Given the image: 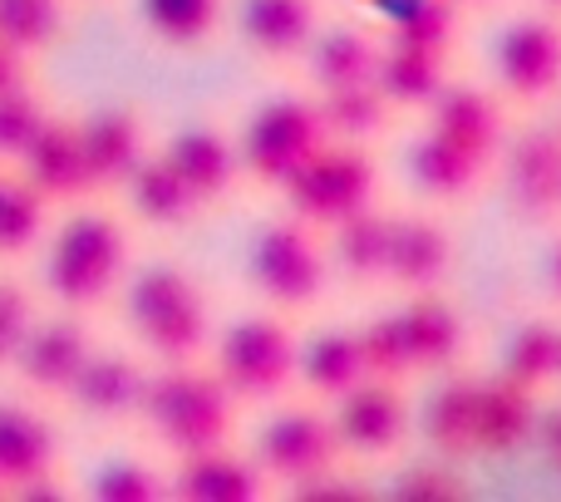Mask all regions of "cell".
I'll use <instances>...</instances> for the list:
<instances>
[{
    "label": "cell",
    "instance_id": "6da1fadb",
    "mask_svg": "<svg viewBox=\"0 0 561 502\" xmlns=\"http://www.w3.org/2000/svg\"><path fill=\"white\" fill-rule=\"evenodd\" d=\"M124 320L158 365H193L213 340L207 296L183 266H144L124 286Z\"/></svg>",
    "mask_w": 561,
    "mask_h": 502
},
{
    "label": "cell",
    "instance_id": "7a4b0ae2",
    "mask_svg": "<svg viewBox=\"0 0 561 502\" xmlns=\"http://www.w3.org/2000/svg\"><path fill=\"white\" fill-rule=\"evenodd\" d=\"M138 419L148 424V434L158 444L183 458V454H203V448H217L232 438L237 399L227 395V385L213 369L163 365L158 375H148Z\"/></svg>",
    "mask_w": 561,
    "mask_h": 502
},
{
    "label": "cell",
    "instance_id": "3957f363",
    "mask_svg": "<svg viewBox=\"0 0 561 502\" xmlns=\"http://www.w3.org/2000/svg\"><path fill=\"white\" fill-rule=\"evenodd\" d=\"M128 276V232L108 213H75L45 251V290L59 310H99Z\"/></svg>",
    "mask_w": 561,
    "mask_h": 502
},
{
    "label": "cell",
    "instance_id": "277c9868",
    "mask_svg": "<svg viewBox=\"0 0 561 502\" xmlns=\"http://www.w3.org/2000/svg\"><path fill=\"white\" fill-rule=\"evenodd\" d=\"M286 197L290 217L310 227H340L345 217L375 207L379 197V168L369 158L365 144H340V138H325L286 183L276 187Z\"/></svg>",
    "mask_w": 561,
    "mask_h": 502
},
{
    "label": "cell",
    "instance_id": "5b68a950",
    "mask_svg": "<svg viewBox=\"0 0 561 502\" xmlns=\"http://www.w3.org/2000/svg\"><path fill=\"white\" fill-rule=\"evenodd\" d=\"M247 276L256 296L276 310H310L320 306L330 281V256L320 247L316 227L300 217H276L252 237L247 251Z\"/></svg>",
    "mask_w": 561,
    "mask_h": 502
},
{
    "label": "cell",
    "instance_id": "8992f818",
    "mask_svg": "<svg viewBox=\"0 0 561 502\" xmlns=\"http://www.w3.org/2000/svg\"><path fill=\"white\" fill-rule=\"evenodd\" d=\"M213 375L237 404H272L296 379V340L276 316H242L217 340Z\"/></svg>",
    "mask_w": 561,
    "mask_h": 502
},
{
    "label": "cell",
    "instance_id": "52a82bcc",
    "mask_svg": "<svg viewBox=\"0 0 561 502\" xmlns=\"http://www.w3.org/2000/svg\"><path fill=\"white\" fill-rule=\"evenodd\" d=\"M325 138L330 134H325V118H320L316 99L280 94L247 118L237 158H242V173H252L262 187H280Z\"/></svg>",
    "mask_w": 561,
    "mask_h": 502
},
{
    "label": "cell",
    "instance_id": "ba28073f",
    "mask_svg": "<svg viewBox=\"0 0 561 502\" xmlns=\"http://www.w3.org/2000/svg\"><path fill=\"white\" fill-rule=\"evenodd\" d=\"M497 84L513 104H547L561 89V15H523L497 35Z\"/></svg>",
    "mask_w": 561,
    "mask_h": 502
},
{
    "label": "cell",
    "instance_id": "9c48e42d",
    "mask_svg": "<svg viewBox=\"0 0 561 502\" xmlns=\"http://www.w3.org/2000/svg\"><path fill=\"white\" fill-rule=\"evenodd\" d=\"M94 350V335H89L84 316L79 310H65V316L35 320L25 335V345L15 350L10 369L20 375V385L30 389L35 399H65L69 385H75L79 365Z\"/></svg>",
    "mask_w": 561,
    "mask_h": 502
},
{
    "label": "cell",
    "instance_id": "30bf717a",
    "mask_svg": "<svg viewBox=\"0 0 561 502\" xmlns=\"http://www.w3.org/2000/svg\"><path fill=\"white\" fill-rule=\"evenodd\" d=\"M256 464H262L266 478H276L286 488L325 474L330 464H340L335 419H325L320 409H280L272 424L262 429Z\"/></svg>",
    "mask_w": 561,
    "mask_h": 502
},
{
    "label": "cell",
    "instance_id": "8fae6325",
    "mask_svg": "<svg viewBox=\"0 0 561 502\" xmlns=\"http://www.w3.org/2000/svg\"><path fill=\"white\" fill-rule=\"evenodd\" d=\"M335 434L340 454L359 458H389L409 434V404L399 385L389 379H365L350 395L335 399Z\"/></svg>",
    "mask_w": 561,
    "mask_h": 502
},
{
    "label": "cell",
    "instance_id": "7c38bea8",
    "mask_svg": "<svg viewBox=\"0 0 561 502\" xmlns=\"http://www.w3.org/2000/svg\"><path fill=\"white\" fill-rule=\"evenodd\" d=\"M507 197L523 223H552L561 213V128H527L503 144Z\"/></svg>",
    "mask_w": 561,
    "mask_h": 502
},
{
    "label": "cell",
    "instance_id": "4fadbf2b",
    "mask_svg": "<svg viewBox=\"0 0 561 502\" xmlns=\"http://www.w3.org/2000/svg\"><path fill=\"white\" fill-rule=\"evenodd\" d=\"M15 173L45 197L49 207L55 203H84L94 197V178H89V163H84V148H79V128L75 118H45L30 148L20 153Z\"/></svg>",
    "mask_w": 561,
    "mask_h": 502
},
{
    "label": "cell",
    "instance_id": "5bb4252c",
    "mask_svg": "<svg viewBox=\"0 0 561 502\" xmlns=\"http://www.w3.org/2000/svg\"><path fill=\"white\" fill-rule=\"evenodd\" d=\"M424 114H428V128H434V134H444L448 144L473 153L483 168L497 163V153H503V144H507V109L497 104L488 89L448 79Z\"/></svg>",
    "mask_w": 561,
    "mask_h": 502
},
{
    "label": "cell",
    "instance_id": "9a60e30c",
    "mask_svg": "<svg viewBox=\"0 0 561 502\" xmlns=\"http://www.w3.org/2000/svg\"><path fill=\"white\" fill-rule=\"evenodd\" d=\"M144 385H148V369L128 350H89V360L79 365L65 399L89 424H128V419H138Z\"/></svg>",
    "mask_w": 561,
    "mask_h": 502
},
{
    "label": "cell",
    "instance_id": "2e32d148",
    "mask_svg": "<svg viewBox=\"0 0 561 502\" xmlns=\"http://www.w3.org/2000/svg\"><path fill=\"white\" fill-rule=\"evenodd\" d=\"M163 158L173 163V173L193 187V197L207 207H217L222 197H232L237 178H242V158H237V144L213 124H187L178 128L163 144Z\"/></svg>",
    "mask_w": 561,
    "mask_h": 502
},
{
    "label": "cell",
    "instance_id": "e0dca14e",
    "mask_svg": "<svg viewBox=\"0 0 561 502\" xmlns=\"http://www.w3.org/2000/svg\"><path fill=\"white\" fill-rule=\"evenodd\" d=\"M454 271V237H448L444 223L414 213V217H394L389 223V266L385 281L409 296H424V290H438Z\"/></svg>",
    "mask_w": 561,
    "mask_h": 502
},
{
    "label": "cell",
    "instance_id": "ac0fdd59",
    "mask_svg": "<svg viewBox=\"0 0 561 502\" xmlns=\"http://www.w3.org/2000/svg\"><path fill=\"white\" fill-rule=\"evenodd\" d=\"M79 128V148H84L89 178H94V193H114L128 183L138 163H144L148 144H144V118L134 109H94V114L75 118Z\"/></svg>",
    "mask_w": 561,
    "mask_h": 502
},
{
    "label": "cell",
    "instance_id": "d6986e66",
    "mask_svg": "<svg viewBox=\"0 0 561 502\" xmlns=\"http://www.w3.org/2000/svg\"><path fill=\"white\" fill-rule=\"evenodd\" d=\"M272 478L262 474L256 458L232 454L227 444L203 448V454H183L168 493L183 502H262Z\"/></svg>",
    "mask_w": 561,
    "mask_h": 502
},
{
    "label": "cell",
    "instance_id": "ffe728a7",
    "mask_svg": "<svg viewBox=\"0 0 561 502\" xmlns=\"http://www.w3.org/2000/svg\"><path fill=\"white\" fill-rule=\"evenodd\" d=\"M237 30L247 49L262 59H296L320 30L316 0H242L237 5Z\"/></svg>",
    "mask_w": 561,
    "mask_h": 502
},
{
    "label": "cell",
    "instance_id": "44dd1931",
    "mask_svg": "<svg viewBox=\"0 0 561 502\" xmlns=\"http://www.w3.org/2000/svg\"><path fill=\"white\" fill-rule=\"evenodd\" d=\"M537 389L513 375L478 379V454H517L537 434Z\"/></svg>",
    "mask_w": 561,
    "mask_h": 502
},
{
    "label": "cell",
    "instance_id": "7402d4cb",
    "mask_svg": "<svg viewBox=\"0 0 561 502\" xmlns=\"http://www.w3.org/2000/svg\"><path fill=\"white\" fill-rule=\"evenodd\" d=\"M59 468V434L39 409L30 404H0V488L5 498L15 493L20 483Z\"/></svg>",
    "mask_w": 561,
    "mask_h": 502
},
{
    "label": "cell",
    "instance_id": "603a6c76",
    "mask_svg": "<svg viewBox=\"0 0 561 502\" xmlns=\"http://www.w3.org/2000/svg\"><path fill=\"white\" fill-rule=\"evenodd\" d=\"M404 173L428 203H463L473 197V187L483 183L488 168L473 153H463L458 144H448L444 134L424 128L419 138H409L404 148Z\"/></svg>",
    "mask_w": 561,
    "mask_h": 502
},
{
    "label": "cell",
    "instance_id": "cb8c5ba5",
    "mask_svg": "<svg viewBox=\"0 0 561 502\" xmlns=\"http://www.w3.org/2000/svg\"><path fill=\"white\" fill-rule=\"evenodd\" d=\"M124 193H128V207H134L138 223L158 227V232H183V227H193L197 217H203V203H197L193 187L173 173V163H168L163 153H144V163L128 173Z\"/></svg>",
    "mask_w": 561,
    "mask_h": 502
},
{
    "label": "cell",
    "instance_id": "d4e9b609",
    "mask_svg": "<svg viewBox=\"0 0 561 502\" xmlns=\"http://www.w3.org/2000/svg\"><path fill=\"white\" fill-rule=\"evenodd\" d=\"M379 55H385V39L359 25L316 30V39L306 45V65L320 94L325 89H350V84H375Z\"/></svg>",
    "mask_w": 561,
    "mask_h": 502
},
{
    "label": "cell",
    "instance_id": "484cf974",
    "mask_svg": "<svg viewBox=\"0 0 561 502\" xmlns=\"http://www.w3.org/2000/svg\"><path fill=\"white\" fill-rule=\"evenodd\" d=\"M404 335H409V355H414V375L424 369H454L468 350V326L448 300H438V290H424L414 296L404 310Z\"/></svg>",
    "mask_w": 561,
    "mask_h": 502
},
{
    "label": "cell",
    "instance_id": "4316f807",
    "mask_svg": "<svg viewBox=\"0 0 561 502\" xmlns=\"http://www.w3.org/2000/svg\"><path fill=\"white\" fill-rule=\"evenodd\" d=\"M419 429H424L428 448L444 454V458L478 454V379L473 375H448L444 385L428 395Z\"/></svg>",
    "mask_w": 561,
    "mask_h": 502
},
{
    "label": "cell",
    "instance_id": "83f0119b",
    "mask_svg": "<svg viewBox=\"0 0 561 502\" xmlns=\"http://www.w3.org/2000/svg\"><path fill=\"white\" fill-rule=\"evenodd\" d=\"M296 375L310 395L335 404L340 395H350L355 385L369 379L365 355H359V335L355 330H320L306 350H296Z\"/></svg>",
    "mask_w": 561,
    "mask_h": 502
},
{
    "label": "cell",
    "instance_id": "f1b7e54d",
    "mask_svg": "<svg viewBox=\"0 0 561 502\" xmlns=\"http://www.w3.org/2000/svg\"><path fill=\"white\" fill-rule=\"evenodd\" d=\"M444 84H448V55L385 45L379 69H375V89L385 94L389 109H428Z\"/></svg>",
    "mask_w": 561,
    "mask_h": 502
},
{
    "label": "cell",
    "instance_id": "f546056e",
    "mask_svg": "<svg viewBox=\"0 0 561 502\" xmlns=\"http://www.w3.org/2000/svg\"><path fill=\"white\" fill-rule=\"evenodd\" d=\"M379 5L389 10L385 45L454 55L458 35H463V10H458L454 0H379Z\"/></svg>",
    "mask_w": 561,
    "mask_h": 502
},
{
    "label": "cell",
    "instance_id": "4dcf8cb0",
    "mask_svg": "<svg viewBox=\"0 0 561 502\" xmlns=\"http://www.w3.org/2000/svg\"><path fill=\"white\" fill-rule=\"evenodd\" d=\"M389 223H394V217L365 207V213L345 217L340 227H330V232H335L330 256H335V271L350 281V286H379V281H385V266H389Z\"/></svg>",
    "mask_w": 561,
    "mask_h": 502
},
{
    "label": "cell",
    "instance_id": "1f68e13d",
    "mask_svg": "<svg viewBox=\"0 0 561 502\" xmlns=\"http://www.w3.org/2000/svg\"><path fill=\"white\" fill-rule=\"evenodd\" d=\"M144 30L168 49H197L217 35L227 0H138Z\"/></svg>",
    "mask_w": 561,
    "mask_h": 502
},
{
    "label": "cell",
    "instance_id": "d6a6232c",
    "mask_svg": "<svg viewBox=\"0 0 561 502\" xmlns=\"http://www.w3.org/2000/svg\"><path fill=\"white\" fill-rule=\"evenodd\" d=\"M45 227H49V203L15 168H0V261L30 256L45 242Z\"/></svg>",
    "mask_w": 561,
    "mask_h": 502
},
{
    "label": "cell",
    "instance_id": "836d02e7",
    "mask_svg": "<svg viewBox=\"0 0 561 502\" xmlns=\"http://www.w3.org/2000/svg\"><path fill=\"white\" fill-rule=\"evenodd\" d=\"M316 104H320V118H325V134L340 138V144H375L389 128V114H394L375 84L325 89Z\"/></svg>",
    "mask_w": 561,
    "mask_h": 502
},
{
    "label": "cell",
    "instance_id": "e575fe53",
    "mask_svg": "<svg viewBox=\"0 0 561 502\" xmlns=\"http://www.w3.org/2000/svg\"><path fill=\"white\" fill-rule=\"evenodd\" d=\"M503 375H513L527 389H542L561 379V326H552V320H523L507 335Z\"/></svg>",
    "mask_w": 561,
    "mask_h": 502
},
{
    "label": "cell",
    "instance_id": "d590c367",
    "mask_svg": "<svg viewBox=\"0 0 561 502\" xmlns=\"http://www.w3.org/2000/svg\"><path fill=\"white\" fill-rule=\"evenodd\" d=\"M69 0H0V45L20 55H45L65 35Z\"/></svg>",
    "mask_w": 561,
    "mask_h": 502
},
{
    "label": "cell",
    "instance_id": "8d00e7d4",
    "mask_svg": "<svg viewBox=\"0 0 561 502\" xmlns=\"http://www.w3.org/2000/svg\"><path fill=\"white\" fill-rule=\"evenodd\" d=\"M355 335H359V355H365L369 379H389V385H399V379L414 375V355H409V335H404L399 310L369 316Z\"/></svg>",
    "mask_w": 561,
    "mask_h": 502
},
{
    "label": "cell",
    "instance_id": "74e56055",
    "mask_svg": "<svg viewBox=\"0 0 561 502\" xmlns=\"http://www.w3.org/2000/svg\"><path fill=\"white\" fill-rule=\"evenodd\" d=\"M89 498L94 502H158L168 498V478L153 464H138V458H114V464L94 468L89 478Z\"/></svg>",
    "mask_w": 561,
    "mask_h": 502
},
{
    "label": "cell",
    "instance_id": "f35d334b",
    "mask_svg": "<svg viewBox=\"0 0 561 502\" xmlns=\"http://www.w3.org/2000/svg\"><path fill=\"white\" fill-rule=\"evenodd\" d=\"M45 118H49V104L35 94V84L15 89V94H0V168L20 163V153L45 128Z\"/></svg>",
    "mask_w": 561,
    "mask_h": 502
},
{
    "label": "cell",
    "instance_id": "ab89813d",
    "mask_svg": "<svg viewBox=\"0 0 561 502\" xmlns=\"http://www.w3.org/2000/svg\"><path fill=\"white\" fill-rule=\"evenodd\" d=\"M394 498L399 502H458V498H468V483L448 464H414L399 474Z\"/></svg>",
    "mask_w": 561,
    "mask_h": 502
},
{
    "label": "cell",
    "instance_id": "60d3db41",
    "mask_svg": "<svg viewBox=\"0 0 561 502\" xmlns=\"http://www.w3.org/2000/svg\"><path fill=\"white\" fill-rule=\"evenodd\" d=\"M30 326H35V300L20 290L15 281H0V369H10L15 350L25 345Z\"/></svg>",
    "mask_w": 561,
    "mask_h": 502
},
{
    "label": "cell",
    "instance_id": "b9f144b4",
    "mask_svg": "<svg viewBox=\"0 0 561 502\" xmlns=\"http://www.w3.org/2000/svg\"><path fill=\"white\" fill-rule=\"evenodd\" d=\"M290 498H300V502H359L365 488H359V478L340 474V468L330 464L325 474L306 478V483H290Z\"/></svg>",
    "mask_w": 561,
    "mask_h": 502
},
{
    "label": "cell",
    "instance_id": "7bdbcfd3",
    "mask_svg": "<svg viewBox=\"0 0 561 502\" xmlns=\"http://www.w3.org/2000/svg\"><path fill=\"white\" fill-rule=\"evenodd\" d=\"M30 65H35L30 55L0 45V94H15V89H25L30 84Z\"/></svg>",
    "mask_w": 561,
    "mask_h": 502
},
{
    "label": "cell",
    "instance_id": "ee69618b",
    "mask_svg": "<svg viewBox=\"0 0 561 502\" xmlns=\"http://www.w3.org/2000/svg\"><path fill=\"white\" fill-rule=\"evenodd\" d=\"M537 434H542V448H547V458L557 464V474H561V409H552L547 419H537Z\"/></svg>",
    "mask_w": 561,
    "mask_h": 502
},
{
    "label": "cell",
    "instance_id": "f6af8a7d",
    "mask_svg": "<svg viewBox=\"0 0 561 502\" xmlns=\"http://www.w3.org/2000/svg\"><path fill=\"white\" fill-rule=\"evenodd\" d=\"M547 286H552V296L561 300V242L552 247V256H547Z\"/></svg>",
    "mask_w": 561,
    "mask_h": 502
},
{
    "label": "cell",
    "instance_id": "bcb514c9",
    "mask_svg": "<svg viewBox=\"0 0 561 502\" xmlns=\"http://www.w3.org/2000/svg\"><path fill=\"white\" fill-rule=\"evenodd\" d=\"M458 10H478V5H497V0H454Z\"/></svg>",
    "mask_w": 561,
    "mask_h": 502
},
{
    "label": "cell",
    "instance_id": "7dc6e473",
    "mask_svg": "<svg viewBox=\"0 0 561 502\" xmlns=\"http://www.w3.org/2000/svg\"><path fill=\"white\" fill-rule=\"evenodd\" d=\"M542 10L547 15H561V0H542Z\"/></svg>",
    "mask_w": 561,
    "mask_h": 502
},
{
    "label": "cell",
    "instance_id": "c3c4849f",
    "mask_svg": "<svg viewBox=\"0 0 561 502\" xmlns=\"http://www.w3.org/2000/svg\"><path fill=\"white\" fill-rule=\"evenodd\" d=\"M0 498H5V488H0Z\"/></svg>",
    "mask_w": 561,
    "mask_h": 502
}]
</instances>
